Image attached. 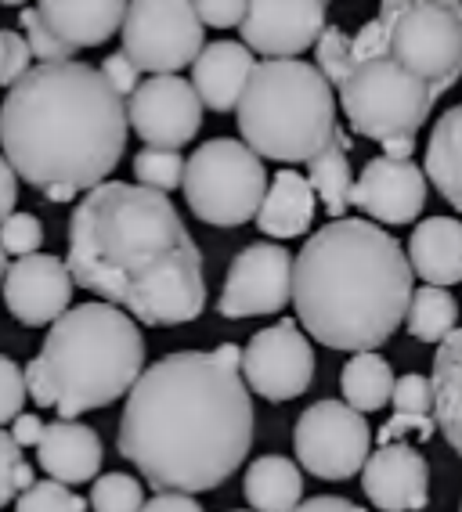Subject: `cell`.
I'll return each instance as SVG.
<instances>
[{"instance_id":"cell-1","label":"cell","mask_w":462,"mask_h":512,"mask_svg":"<svg viewBox=\"0 0 462 512\" xmlns=\"http://www.w3.org/2000/svg\"><path fill=\"white\" fill-rule=\"evenodd\" d=\"M253 390L217 350L148 365L120 415V455L152 491H213L253 448Z\"/></svg>"},{"instance_id":"cell-2","label":"cell","mask_w":462,"mask_h":512,"mask_svg":"<svg viewBox=\"0 0 462 512\" xmlns=\"http://www.w3.org/2000/svg\"><path fill=\"white\" fill-rule=\"evenodd\" d=\"M65 264L87 293L145 325H185L206 307L203 253L167 192L105 181L76 202Z\"/></svg>"},{"instance_id":"cell-3","label":"cell","mask_w":462,"mask_h":512,"mask_svg":"<svg viewBox=\"0 0 462 512\" xmlns=\"http://www.w3.org/2000/svg\"><path fill=\"white\" fill-rule=\"evenodd\" d=\"M130 134L123 94L87 62H40L8 87L0 148L15 174L37 188L91 192L120 166Z\"/></svg>"},{"instance_id":"cell-4","label":"cell","mask_w":462,"mask_h":512,"mask_svg":"<svg viewBox=\"0 0 462 512\" xmlns=\"http://www.w3.org/2000/svg\"><path fill=\"white\" fill-rule=\"evenodd\" d=\"M416 267L394 235L336 217L307 238L293 267L296 321L329 350H376L405 325Z\"/></svg>"},{"instance_id":"cell-5","label":"cell","mask_w":462,"mask_h":512,"mask_svg":"<svg viewBox=\"0 0 462 512\" xmlns=\"http://www.w3.org/2000/svg\"><path fill=\"white\" fill-rule=\"evenodd\" d=\"M145 372V336L138 318L109 300L69 307L47 329L29 361L26 386L37 408L80 419L134 390Z\"/></svg>"},{"instance_id":"cell-6","label":"cell","mask_w":462,"mask_h":512,"mask_svg":"<svg viewBox=\"0 0 462 512\" xmlns=\"http://www.w3.org/2000/svg\"><path fill=\"white\" fill-rule=\"evenodd\" d=\"M333 91L336 87L315 62H257L235 105L242 141L275 163H311L340 130Z\"/></svg>"},{"instance_id":"cell-7","label":"cell","mask_w":462,"mask_h":512,"mask_svg":"<svg viewBox=\"0 0 462 512\" xmlns=\"http://www.w3.org/2000/svg\"><path fill=\"white\" fill-rule=\"evenodd\" d=\"M351 55L398 58L444 94L462 76V0H383L351 37Z\"/></svg>"},{"instance_id":"cell-8","label":"cell","mask_w":462,"mask_h":512,"mask_svg":"<svg viewBox=\"0 0 462 512\" xmlns=\"http://www.w3.org/2000/svg\"><path fill=\"white\" fill-rule=\"evenodd\" d=\"M340 105L354 134L369 141L416 138L441 94L390 55L358 58L343 76Z\"/></svg>"},{"instance_id":"cell-9","label":"cell","mask_w":462,"mask_h":512,"mask_svg":"<svg viewBox=\"0 0 462 512\" xmlns=\"http://www.w3.org/2000/svg\"><path fill=\"white\" fill-rule=\"evenodd\" d=\"M268 184L271 177L260 152H253L246 141L213 138L192 152L181 188L188 210L203 224L239 228L246 220H257Z\"/></svg>"},{"instance_id":"cell-10","label":"cell","mask_w":462,"mask_h":512,"mask_svg":"<svg viewBox=\"0 0 462 512\" xmlns=\"http://www.w3.org/2000/svg\"><path fill=\"white\" fill-rule=\"evenodd\" d=\"M203 26L195 0H130L120 40L141 73H181L203 55Z\"/></svg>"},{"instance_id":"cell-11","label":"cell","mask_w":462,"mask_h":512,"mask_svg":"<svg viewBox=\"0 0 462 512\" xmlns=\"http://www.w3.org/2000/svg\"><path fill=\"white\" fill-rule=\"evenodd\" d=\"M293 448L296 462L318 480H351L369 462L372 430L354 404L318 401L296 419Z\"/></svg>"},{"instance_id":"cell-12","label":"cell","mask_w":462,"mask_h":512,"mask_svg":"<svg viewBox=\"0 0 462 512\" xmlns=\"http://www.w3.org/2000/svg\"><path fill=\"white\" fill-rule=\"evenodd\" d=\"M242 375L264 401H293L315 379V350L296 321H275L242 347Z\"/></svg>"},{"instance_id":"cell-13","label":"cell","mask_w":462,"mask_h":512,"mask_svg":"<svg viewBox=\"0 0 462 512\" xmlns=\"http://www.w3.org/2000/svg\"><path fill=\"white\" fill-rule=\"evenodd\" d=\"M293 267L296 256H289L278 242H253L231 260L224 275L217 311L221 318H257V314H278L293 300Z\"/></svg>"},{"instance_id":"cell-14","label":"cell","mask_w":462,"mask_h":512,"mask_svg":"<svg viewBox=\"0 0 462 512\" xmlns=\"http://www.w3.org/2000/svg\"><path fill=\"white\" fill-rule=\"evenodd\" d=\"M203 98L195 83L181 80L177 73L148 76L138 91L127 98L130 130L145 145L181 148L199 134L203 127Z\"/></svg>"},{"instance_id":"cell-15","label":"cell","mask_w":462,"mask_h":512,"mask_svg":"<svg viewBox=\"0 0 462 512\" xmlns=\"http://www.w3.org/2000/svg\"><path fill=\"white\" fill-rule=\"evenodd\" d=\"M76 278L65 260L51 253H29L8 264L4 275V303L26 329L55 325L73 307Z\"/></svg>"},{"instance_id":"cell-16","label":"cell","mask_w":462,"mask_h":512,"mask_svg":"<svg viewBox=\"0 0 462 512\" xmlns=\"http://www.w3.org/2000/svg\"><path fill=\"white\" fill-rule=\"evenodd\" d=\"M329 0H250L239 33L264 58H300L325 33Z\"/></svg>"},{"instance_id":"cell-17","label":"cell","mask_w":462,"mask_h":512,"mask_svg":"<svg viewBox=\"0 0 462 512\" xmlns=\"http://www.w3.org/2000/svg\"><path fill=\"white\" fill-rule=\"evenodd\" d=\"M426 181V170H419L412 159H369L354 181L351 206L379 224H412L426 206Z\"/></svg>"},{"instance_id":"cell-18","label":"cell","mask_w":462,"mask_h":512,"mask_svg":"<svg viewBox=\"0 0 462 512\" xmlns=\"http://www.w3.org/2000/svg\"><path fill=\"white\" fill-rule=\"evenodd\" d=\"M361 487L379 512H419L430 502V466L412 444H379L361 469Z\"/></svg>"},{"instance_id":"cell-19","label":"cell","mask_w":462,"mask_h":512,"mask_svg":"<svg viewBox=\"0 0 462 512\" xmlns=\"http://www.w3.org/2000/svg\"><path fill=\"white\" fill-rule=\"evenodd\" d=\"M102 458V437L84 422L62 419V415L55 422H47L44 437L37 444V466L69 487L94 480L98 469H102Z\"/></svg>"},{"instance_id":"cell-20","label":"cell","mask_w":462,"mask_h":512,"mask_svg":"<svg viewBox=\"0 0 462 512\" xmlns=\"http://www.w3.org/2000/svg\"><path fill=\"white\" fill-rule=\"evenodd\" d=\"M253 69H257V58H253L250 44L213 40L192 62V83L210 112H231L239 105Z\"/></svg>"},{"instance_id":"cell-21","label":"cell","mask_w":462,"mask_h":512,"mask_svg":"<svg viewBox=\"0 0 462 512\" xmlns=\"http://www.w3.org/2000/svg\"><path fill=\"white\" fill-rule=\"evenodd\" d=\"M130 0H37V11L76 51L109 44L123 29Z\"/></svg>"},{"instance_id":"cell-22","label":"cell","mask_w":462,"mask_h":512,"mask_svg":"<svg viewBox=\"0 0 462 512\" xmlns=\"http://www.w3.org/2000/svg\"><path fill=\"white\" fill-rule=\"evenodd\" d=\"M318 210V192L311 177L296 174V170H278L268 184V195L260 202L257 228L260 235L271 238H296L307 235L315 224Z\"/></svg>"},{"instance_id":"cell-23","label":"cell","mask_w":462,"mask_h":512,"mask_svg":"<svg viewBox=\"0 0 462 512\" xmlns=\"http://www.w3.org/2000/svg\"><path fill=\"white\" fill-rule=\"evenodd\" d=\"M408 260L426 285L462 282V220L426 217L408 238Z\"/></svg>"},{"instance_id":"cell-24","label":"cell","mask_w":462,"mask_h":512,"mask_svg":"<svg viewBox=\"0 0 462 512\" xmlns=\"http://www.w3.org/2000/svg\"><path fill=\"white\" fill-rule=\"evenodd\" d=\"M434 415L437 430L462 455V321L437 343L434 354Z\"/></svg>"},{"instance_id":"cell-25","label":"cell","mask_w":462,"mask_h":512,"mask_svg":"<svg viewBox=\"0 0 462 512\" xmlns=\"http://www.w3.org/2000/svg\"><path fill=\"white\" fill-rule=\"evenodd\" d=\"M242 494L257 512H293L304 498V473L300 462L286 455H264L246 469Z\"/></svg>"},{"instance_id":"cell-26","label":"cell","mask_w":462,"mask_h":512,"mask_svg":"<svg viewBox=\"0 0 462 512\" xmlns=\"http://www.w3.org/2000/svg\"><path fill=\"white\" fill-rule=\"evenodd\" d=\"M423 170L437 192L448 199V206L462 213V105L448 109L434 123Z\"/></svg>"},{"instance_id":"cell-27","label":"cell","mask_w":462,"mask_h":512,"mask_svg":"<svg viewBox=\"0 0 462 512\" xmlns=\"http://www.w3.org/2000/svg\"><path fill=\"white\" fill-rule=\"evenodd\" d=\"M351 148H354V141L347 138L343 130H336V138L329 141V145H325L311 163H307V177H311L318 199H322V210L333 220L347 213L354 181H358L354 170H351V156H347Z\"/></svg>"},{"instance_id":"cell-28","label":"cell","mask_w":462,"mask_h":512,"mask_svg":"<svg viewBox=\"0 0 462 512\" xmlns=\"http://www.w3.org/2000/svg\"><path fill=\"white\" fill-rule=\"evenodd\" d=\"M394 383L398 375L390 372V361L376 350H358L340 372L343 401L354 404L358 412H379L383 404H390Z\"/></svg>"},{"instance_id":"cell-29","label":"cell","mask_w":462,"mask_h":512,"mask_svg":"<svg viewBox=\"0 0 462 512\" xmlns=\"http://www.w3.org/2000/svg\"><path fill=\"white\" fill-rule=\"evenodd\" d=\"M455 325H459V303L448 293V285H423L412 293L405 329L419 343H441Z\"/></svg>"},{"instance_id":"cell-30","label":"cell","mask_w":462,"mask_h":512,"mask_svg":"<svg viewBox=\"0 0 462 512\" xmlns=\"http://www.w3.org/2000/svg\"><path fill=\"white\" fill-rule=\"evenodd\" d=\"M185 159L177 148H159V145H145L134 156V177L145 188H156V192H174L185 184Z\"/></svg>"},{"instance_id":"cell-31","label":"cell","mask_w":462,"mask_h":512,"mask_svg":"<svg viewBox=\"0 0 462 512\" xmlns=\"http://www.w3.org/2000/svg\"><path fill=\"white\" fill-rule=\"evenodd\" d=\"M91 509L94 512H141L145 509V487H141L138 476L105 473L94 480Z\"/></svg>"},{"instance_id":"cell-32","label":"cell","mask_w":462,"mask_h":512,"mask_svg":"<svg viewBox=\"0 0 462 512\" xmlns=\"http://www.w3.org/2000/svg\"><path fill=\"white\" fill-rule=\"evenodd\" d=\"M87 502L80 494L69 491V484L47 476V480H37L33 487L15 498V512H84Z\"/></svg>"},{"instance_id":"cell-33","label":"cell","mask_w":462,"mask_h":512,"mask_svg":"<svg viewBox=\"0 0 462 512\" xmlns=\"http://www.w3.org/2000/svg\"><path fill=\"white\" fill-rule=\"evenodd\" d=\"M33 484L37 480H33V466L22 458V444L0 426V509Z\"/></svg>"},{"instance_id":"cell-34","label":"cell","mask_w":462,"mask_h":512,"mask_svg":"<svg viewBox=\"0 0 462 512\" xmlns=\"http://www.w3.org/2000/svg\"><path fill=\"white\" fill-rule=\"evenodd\" d=\"M19 26H22V33H26V40H29V47H33L37 62H69V58H76V47L65 44L55 29L47 26L44 15H40L37 8H22L19 11Z\"/></svg>"},{"instance_id":"cell-35","label":"cell","mask_w":462,"mask_h":512,"mask_svg":"<svg viewBox=\"0 0 462 512\" xmlns=\"http://www.w3.org/2000/svg\"><path fill=\"white\" fill-rule=\"evenodd\" d=\"M315 65L325 73V80L340 87L343 76L351 73L354 55H351V37L343 33L340 26H325V33L315 44Z\"/></svg>"},{"instance_id":"cell-36","label":"cell","mask_w":462,"mask_h":512,"mask_svg":"<svg viewBox=\"0 0 462 512\" xmlns=\"http://www.w3.org/2000/svg\"><path fill=\"white\" fill-rule=\"evenodd\" d=\"M0 246H4V253H11V256L40 253V246H44V224H40L33 213L15 210L4 224H0Z\"/></svg>"},{"instance_id":"cell-37","label":"cell","mask_w":462,"mask_h":512,"mask_svg":"<svg viewBox=\"0 0 462 512\" xmlns=\"http://www.w3.org/2000/svg\"><path fill=\"white\" fill-rule=\"evenodd\" d=\"M33 58L37 55H33L26 33L0 29V87H15L33 69Z\"/></svg>"},{"instance_id":"cell-38","label":"cell","mask_w":462,"mask_h":512,"mask_svg":"<svg viewBox=\"0 0 462 512\" xmlns=\"http://www.w3.org/2000/svg\"><path fill=\"white\" fill-rule=\"evenodd\" d=\"M26 372H22L8 354H0V426H8L26 408Z\"/></svg>"},{"instance_id":"cell-39","label":"cell","mask_w":462,"mask_h":512,"mask_svg":"<svg viewBox=\"0 0 462 512\" xmlns=\"http://www.w3.org/2000/svg\"><path fill=\"white\" fill-rule=\"evenodd\" d=\"M390 404H394V412L434 415V379H426V375H419V372L398 375Z\"/></svg>"},{"instance_id":"cell-40","label":"cell","mask_w":462,"mask_h":512,"mask_svg":"<svg viewBox=\"0 0 462 512\" xmlns=\"http://www.w3.org/2000/svg\"><path fill=\"white\" fill-rule=\"evenodd\" d=\"M437 430V415H416V412H394L387 422H383V430H379V444H394V440H405V437H419V440H430Z\"/></svg>"},{"instance_id":"cell-41","label":"cell","mask_w":462,"mask_h":512,"mask_svg":"<svg viewBox=\"0 0 462 512\" xmlns=\"http://www.w3.org/2000/svg\"><path fill=\"white\" fill-rule=\"evenodd\" d=\"M195 8H199L206 26L231 29V26H242L250 0H195Z\"/></svg>"},{"instance_id":"cell-42","label":"cell","mask_w":462,"mask_h":512,"mask_svg":"<svg viewBox=\"0 0 462 512\" xmlns=\"http://www.w3.org/2000/svg\"><path fill=\"white\" fill-rule=\"evenodd\" d=\"M102 73H105V80L116 87V91L123 94V98H130V94L138 91L141 87V69H138V62L127 55V51H120V55H109L102 62Z\"/></svg>"},{"instance_id":"cell-43","label":"cell","mask_w":462,"mask_h":512,"mask_svg":"<svg viewBox=\"0 0 462 512\" xmlns=\"http://www.w3.org/2000/svg\"><path fill=\"white\" fill-rule=\"evenodd\" d=\"M141 512H206V509L188 491H159L156 498H148Z\"/></svg>"},{"instance_id":"cell-44","label":"cell","mask_w":462,"mask_h":512,"mask_svg":"<svg viewBox=\"0 0 462 512\" xmlns=\"http://www.w3.org/2000/svg\"><path fill=\"white\" fill-rule=\"evenodd\" d=\"M15 202H19V174L8 163V156H0V224L15 213Z\"/></svg>"},{"instance_id":"cell-45","label":"cell","mask_w":462,"mask_h":512,"mask_svg":"<svg viewBox=\"0 0 462 512\" xmlns=\"http://www.w3.org/2000/svg\"><path fill=\"white\" fill-rule=\"evenodd\" d=\"M44 426H47V422L40 419V415H26V412H22L19 419L11 422V437L19 440L22 448H37L40 437H44Z\"/></svg>"},{"instance_id":"cell-46","label":"cell","mask_w":462,"mask_h":512,"mask_svg":"<svg viewBox=\"0 0 462 512\" xmlns=\"http://www.w3.org/2000/svg\"><path fill=\"white\" fill-rule=\"evenodd\" d=\"M293 512H365L361 505L347 502V498H336V494H318V498H307Z\"/></svg>"},{"instance_id":"cell-47","label":"cell","mask_w":462,"mask_h":512,"mask_svg":"<svg viewBox=\"0 0 462 512\" xmlns=\"http://www.w3.org/2000/svg\"><path fill=\"white\" fill-rule=\"evenodd\" d=\"M412 152H416V138H394V141H383V156L412 159Z\"/></svg>"},{"instance_id":"cell-48","label":"cell","mask_w":462,"mask_h":512,"mask_svg":"<svg viewBox=\"0 0 462 512\" xmlns=\"http://www.w3.org/2000/svg\"><path fill=\"white\" fill-rule=\"evenodd\" d=\"M4 275H8V253L0 246V293H4Z\"/></svg>"},{"instance_id":"cell-49","label":"cell","mask_w":462,"mask_h":512,"mask_svg":"<svg viewBox=\"0 0 462 512\" xmlns=\"http://www.w3.org/2000/svg\"><path fill=\"white\" fill-rule=\"evenodd\" d=\"M0 4H8V8H19V4H29V0H0Z\"/></svg>"},{"instance_id":"cell-50","label":"cell","mask_w":462,"mask_h":512,"mask_svg":"<svg viewBox=\"0 0 462 512\" xmlns=\"http://www.w3.org/2000/svg\"><path fill=\"white\" fill-rule=\"evenodd\" d=\"M459 512H462V505H459Z\"/></svg>"},{"instance_id":"cell-51","label":"cell","mask_w":462,"mask_h":512,"mask_svg":"<svg viewBox=\"0 0 462 512\" xmlns=\"http://www.w3.org/2000/svg\"><path fill=\"white\" fill-rule=\"evenodd\" d=\"M253 512H257V509H253Z\"/></svg>"}]
</instances>
